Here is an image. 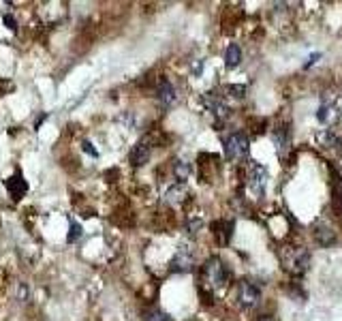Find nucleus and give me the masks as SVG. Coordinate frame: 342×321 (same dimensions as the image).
Returning <instances> with one entry per match:
<instances>
[{"label": "nucleus", "instance_id": "obj_8", "mask_svg": "<svg viewBox=\"0 0 342 321\" xmlns=\"http://www.w3.org/2000/svg\"><path fill=\"white\" fill-rule=\"evenodd\" d=\"M157 97H159V101H161V105H165V107H171L173 103H175V99H178V97H175V88H173L165 77L159 81Z\"/></svg>", "mask_w": 342, "mask_h": 321}, {"label": "nucleus", "instance_id": "obj_23", "mask_svg": "<svg viewBox=\"0 0 342 321\" xmlns=\"http://www.w3.org/2000/svg\"><path fill=\"white\" fill-rule=\"evenodd\" d=\"M259 321H274V319H272V317H267V315H265V317H261V319H259Z\"/></svg>", "mask_w": 342, "mask_h": 321}, {"label": "nucleus", "instance_id": "obj_1", "mask_svg": "<svg viewBox=\"0 0 342 321\" xmlns=\"http://www.w3.org/2000/svg\"><path fill=\"white\" fill-rule=\"evenodd\" d=\"M201 278H203V283L208 287L221 289V287H225L227 283H229L231 274H229L227 266L219 259V257H210V259L201 266Z\"/></svg>", "mask_w": 342, "mask_h": 321}, {"label": "nucleus", "instance_id": "obj_17", "mask_svg": "<svg viewBox=\"0 0 342 321\" xmlns=\"http://www.w3.org/2000/svg\"><path fill=\"white\" fill-rule=\"evenodd\" d=\"M79 236H81V227H79V223L71 221V234L67 236V240H69V242H77V240H79Z\"/></svg>", "mask_w": 342, "mask_h": 321}, {"label": "nucleus", "instance_id": "obj_18", "mask_svg": "<svg viewBox=\"0 0 342 321\" xmlns=\"http://www.w3.org/2000/svg\"><path fill=\"white\" fill-rule=\"evenodd\" d=\"M329 116H331V109H329V107H325V105L321 107V109H319V113H317V118H319L321 122H327V120H329Z\"/></svg>", "mask_w": 342, "mask_h": 321}, {"label": "nucleus", "instance_id": "obj_20", "mask_svg": "<svg viewBox=\"0 0 342 321\" xmlns=\"http://www.w3.org/2000/svg\"><path fill=\"white\" fill-rule=\"evenodd\" d=\"M84 150H86L88 154H92V157H99V152L92 148V143H90V141H84Z\"/></svg>", "mask_w": 342, "mask_h": 321}, {"label": "nucleus", "instance_id": "obj_11", "mask_svg": "<svg viewBox=\"0 0 342 321\" xmlns=\"http://www.w3.org/2000/svg\"><path fill=\"white\" fill-rule=\"evenodd\" d=\"M319 141H321V146H325V148H329V150L342 152V139L336 137L331 131H321V133H319Z\"/></svg>", "mask_w": 342, "mask_h": 321}, {"label": "nucleus", "instance_id": "obj_14", "mask_svg": "<svg viewBox=\"0 0 342 321\" xmlns=\"http://www.w3.org/2000/svg\"><path fill=\"white\" fill-rule=\"evenodd\" d=\"M240 60H242V49H240V45H229L227 47V51H225V65L229 67V69H233V67H237L240 65Z\"/></svg>", "mask_w": 342, "mask_h": 321}, {"label": "nucleus", "instance_id": "obj_3", "mask_svg": "<svg viewBox=\"0 0 342 321\" xmlns=\"http://www.w3.org/2000/svg\"><path fill=\"white\" fill-rule=\"evenodd\" d=\"M248 150V137L244 135V133H231L229 137L225 139V157L233 161L237 157H242V154Z\"/></svg>", "mask_w": 342, "mask_h": 321}, {"label": "nucleus", "instance_id": "obj_9", "mask_svg": "<svg viewBox=\"0 0 342 321\" xmlns=\"http://www.w3.org/2000/svg\"><path fill=\"white\" fill-rule=\"evenodd\" d=\"M205 105H208L210 111L214 113V116H219V118H225L227 113H229V107L225 105V101L216 95V92H208V95H205Z\"/></svg>", "mask_w": 342, "mask_h": 321}, {"label": "nucleus", "instance_id": "obj_21", "mask_svg": "<svg viewBox=\"0 0 342 321\" xmlns=\"http://www.w3.org/2000/svg\"><path fill=\"white\" fill-rule=\"evenodd\" d=\"M199 227H201V221H199V219H197L195 223L191 221V223H189V231H191V234H197V229H199Z\"/></svg>", "mask_w": 342, "mask_h": 321}, {"label": "nucleus", "instance_id": "obj_22", "mask_svg": "<svg viewBox=\"0 0 342 321\" xmlns=\"http://www.w3.org/2000/svg\"><path fill=\"white\" fill-rule=\"evenodd\" d=\"M319 58H321V54H313V56H310V58H308V62H306V65H304V67H306V69H308V67H310V65H315V62H317V60H319Z\"/></svg>", "mask_w": 342, "mask_h": 321}, {"label": "nucleus", "instance_id": "obj_10", "mask_svg": "<svg viewBox=\"0 0 342 321\" xmlns=\"http://www.w3.org/2000/svg\"><path fill=\"white\" fill-rule=\"evenodd\" d=\"M7 189H9V193H11L13 199H22L24 195H26V191H28V184L24 182L22 176L15 173L11 180H7Z\"/></svg>", "mask_w": 342, "mask_h": 321}, {"label": "nucleus", "instance_id": "obj_15", "mask_svg": "<svg viewBox=\"0 0 342 321\" xmlns=\"http://www.w3.org/2000/svg\"><path fill=\"white\" fill-rule=\"evenodd\" d=\"M173 173H175V178H178V182H184L191 176V165L186 161H175L173 163Z\"/></svg>", "mask_w": 342, "mask_h": 321}, {"label": "nucleus", "instance_id": "obj_5", "mask_svg": "<svg viewBox=\"0 0 342 321\" xmlns=\"http://www.w3.org/2000/svg\"><path fill=\"white\" fill-rule=\"evenodd\" d=\"M193 261H195V253L191 251V248L180 246V251L175 253V257L171 259V270L173 272H189Z\"/></svg>", "mask_w": 342, "mask_h": 321}, {"label": "nucleus", "instance_id": "obj_6", "mask_svg": "<svg viewBox=\"0 0 342 321\" xmlns=\"http://www.w3.org/2000/svg\"><path fill=\"white\" fill-rule=\"evenodd\" d=\"M265 184H267V169L263 167V165L255 163L251 167V189L255 193H263Z\"/></svg>", "mask_w": 342, "mask_h": 321}, {"label": "nucleus", "instance_id": "obj_7", "mask_svg": "<svg viewBox=\"0 0 342 321\" xmlns=\"http://www.w3.org/2000/svg\"><path fill=\"white\" fill-rule=\"evenodd\" d=\"M150 154H152V146H150V143L148 141H139L137 146L133 148V152H131V163L135 165V167H141V165L148 163Z\"/></svg>", "mask_w": 342, "mask_h": 321}, {"label": "nucleus", "instance_id": "obj_16", "mask_svg": "<svg viewBox=\"0 0 342 321\" xmlns=\"http://www.w3.org/2000/svg\"><path fill=\"white\" fill-rule=\"evenodd\" d=\"M143 321H169V315L163 313L159 308H150L143 313Z\"/></svg>", "mask_w": 342, "mask_h": 321}, {"label": "nucleus", "instance_id": "obj_4", "mask_svg": "<svg viewBox=\"0 0 342 321\" xmlns=\"http://www.w3.org/2000/svg\"><path fill=\"white\" fill-rule=\"evenodd\" d=\"M259 298H261L259 285H255L253 281H240V285H237V300H240V304L244 308L255 306L259 302Z\"/></svg>", "mask_w": 342, "mask_h": 321}, {"label": "nucleus", "instance_id": "obj_12", "mask_svg": "<svg viewBox=\"0 0 342 321\" xmlns=\"http://www.w3.org/2000/svg\"><path fill=\"white\" fill-rule=\"evenodd\" d=\"M315 240H317L321 246H329V244L336 242V236H334V231H331L329 227L319 225L317 229H315Z\"/></svg>", "mask_w": 342, "mask_h": 321}, {"label": "nucleus", "instance_id": "obj_19", "mask_svg": "<svg viewBox=\"0 0 342 321\" xmlns=\"http://www.w3.org/2000/svg\"><path fill=\"white\" fill-rule=\"evenodd\" d=\"M227 90L233 92V97H235V99H242V97H244V92H246V88H244V86H229Z\"/></svg>", "mask_w": 342, "mask_h": 321}, {"label": "nucleus", "instance_id": "obj_2", "mask_svg": "<svg viewBox=\"0 0 342 321\" xmlns=\"http://www.w3.org/2000/svg\"><path fill=\"white\" fill-rule=\"evenodd\" d=\"M283 261L287 266V270L299 276V274H304L308 270V266H310V253L306 251V248L302 246H297V248H289V251L285 253L283 257Z\"/></svg>", "mask_w": 342, "mask_h": 321}, {"label": "nucleus", "instance_id": "obj_13", "mask_svg": "<svg viewBox=\"0 0 342 321\" xmlns=\"http://www.w3.org/2000/svg\"><path fill=\"white\" fill-rule=\"evenodd\" d=\"M274 143L281 154H285L289 150V129L287 127H278L274 131Z\"/></svg>", "mask_w": 342, "mask_h": 321}]
</instances>
